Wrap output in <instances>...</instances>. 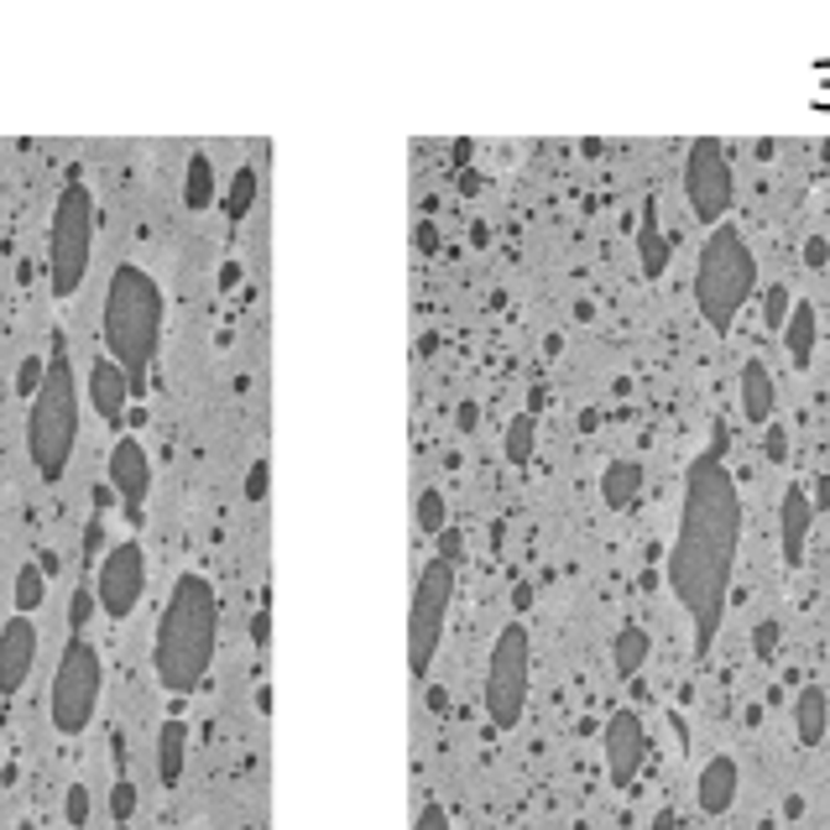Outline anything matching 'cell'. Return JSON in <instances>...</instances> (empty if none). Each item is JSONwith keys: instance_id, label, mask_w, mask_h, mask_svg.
Wrapping results in <instances>:
<instances>
[{"instance_id": "cell-1", "label": "cell", "mask_w": 830, "mask_h": 830, "mask_svg": "<svg viewBox=\"0 0 830 830\" xmlns=\"http://www.w3.org/2000/svg\"><path fill=\"white\" fill-rule=\"evenodd\" d=\"M726 439L685 471V501H679V538L668 548V591L685 606L695 627V648L706 653L726 617V591H732L736 538H742V497H736L732 471L721 465Z\"/></svg>"}, {"instance_id": "cell-2", "label": "cell", "mask_w": 830, "mask_h": 830, "mask_svg": "<svg viewBox=\"0 0 830 830\" xmlns=\"http://www.w3.org/2000/svg\"><path fill=\"white\" fill-rule=\"evenodd\" d=\"M220 648V595L199 570H183L167 591V606L152 638V668L167 695H189L204 685Z\"/></svg>"}, {"instance_id": "cell-3", "label": "cell", "mask_w": 830, "mask_h": 830, "mask_svg": "<svg viewBox=\"0 0 830 830\" xmlns=\"http://www.w3.org/2000/svg\"><path fill=\"white\" fill-rule=\"evenodd\" d=\"M105 356L116 360L126 381H131V398L146 387V371L157 360L163 345V287L146 266H116L110 287H105Z\"/></svg>"}, {"instance_id": "cell-4", "label": "cell", "mask_w": 830, "mask_h": 830, "mask_svg": "<svg viewBox=\"0 0 830 830\" xmlns=\"http://www.w3.org/2000/svg\"><path fill=\"white\" fill-rule=\"evenodd\" d=\"M73 444H79V377H73V360H69V340L58 330L52 334L43 392L32 398V413H26V454H32V465H37L43 481H63Z\"/></svg>"}, {"instance_id": "cell-5", "label": "cell", "mask_w": 830, "mask_h": 830, "mask_svg": "<svg viewBox=\"0 0 830 830\" xmlns=\"http://www.w3.org/2000/svg\"><path fill=\"white\" fill-rule=\"evenodd\" d=\"M752 287H758L752 246L742 240L736 225H715L700 246V266H695V304H700V319L711 324V334H732Z\"/></svg>"}, {"instance_id": "cell-6", "label": "cell", "mask_w": 830, "mask_h": 830, "mask_svg": "<svg viewBox=\"0 0 830 830\" xmlns=\"http://www.w3.org/2000/svg\"><path fill=\"white\" fill-rule=\"evenodd\" d=\"M95 193L84 183H69L52 204V225H48V283L52 298H73L84 277H90V257H95Z\"/></svg>"}, {"instance_id": "cell-7", "label": "cell", "mask_w": 830, "mask_h": 830, "mask_svg": "<svg viewBox=\"0 0 830 830\" xmlns=\"http://www.w3.org/2000/svg\"><path fill=\"white\" fill-rule=\"evenodd\" d=\"M99 695H105V659L90 638H69L58 674L48 689V715L58 736H84L90 721L99 715Z\"/></svg>"}, {"instance_id": "cell-8", "label": "cell", "mask_w": 830, "mask_h": 830, "mask_svg": "<svg viewBox=\"0 0 830 830\" xmlns=\"http://www.w3.org/2000/svg\"><path fill=\"white\" fill-rule=\"evenodd\" d=\"M527 679H533V648H527V627L507 621L491 642L486 659V715L497 732H512L527 711Z\"/></svg>"}, {"instance_id": "cell-9", "label": "cell", "mask_w": 830, "mask_h": 830, "mask_svg": "<svg viewBox=\"0 0 830 830\" xmlns=\"http://www.w3.org/2000/svg\"><path fill=\"white\" fill-rule=\"evenodd\" d=\"M450 606H454V565L428 559L418 585H413V612H407V668H413V679H424L428 668H434Z\"/></svg>"}, {"instance_id": "cell-10", "label": "cell", "mask_w": 830, "mask_h": 830, "mask_svg": "<svg viewBox=\"0 0 830 830\" xmlns=\"http://www.w3.org/2000/svg\"><path fill=\"white\" fill-rule=\"evenodd\" d=\"M146 591V548L142 538H120V544L105 548L95 570V601L110 621H126L137 606H142Z\"/></svg>"}, {"instance_id": "cell-11", "label": "cell", "mask_w": 830, "mask_h": 830, "mask_svg": "<svg viewBox=\"0 0 830 830\" xmlns=\"http://www.w3.org/2000/svg\"><path fill=\"white\" fill-rule=\"evenodd\" d=\"M685 193H689V210L700 225H721L726 210H732V163L721 142H695L685 157Z\"/></svg>"}, {"instance_id": "cell-12", "label": "cell", "mask_w": 830, "mask_h": 830, "mask_svg": "<svg viewBox=\"0 0 830 830\" xmlns=\"http://www.w3.org/2000/svg\"><path fill=\"white\" fill-rule=\"evenodd\" d=\"M105 475H110V491L120 497L126 518L142 522V507H146V497H152V454H146L142 439L120 434L116 450H110V465H105Z\"/></svg>"}, {"instance_id": "cell-13", "label": "cell", "mask_w": 830, "mask_h": 830, "mask_svg": "<svg viewBox=\"0 0 830 830\" xmlns=\"http://www.w3.org/2000/svg\"><path fill=\"white\" fill-rule=\"evenodd\" d=\"M606 773H612V783L617 788H627V783L642 773V758H648V732H642V715L638 711H627V706H617V711L606 715Z\"/></svg>"}, {"instance_id": "cell-14", "label": "cell", "mask_w": 830, "mask_h": 830, "mask_svg": "<svg viewBox=\"0 0 830 830\" xmlns=\"http://www.w3.org/2000/svg\"><path fill=\"white\" fill-rule=\"evenodd\" d=\"M32 664H37V627H32V617L11 612L0 627V695H22L32 679Z\"/></svg>"}, {"instance_id": "cell-15", "label": "cell", "mask_w": 830, "mask_h": 830, "mask_svg": "<svg viewBox=\"0 0 830 830\" xmlns=\"http://www.w3.org/2000/svg\"><path fill=\"white\" fill-rule=\"evenodd\" d=\"M809 527H815V501H809L805 486L794 481V486L783 491V507H779V544H783V565H788V570L805 565Z\"/></svg>"}, {"instance_id": "cell-16", "label": "cell", "mask_w": 830, "mask_h": 830, "mask_svg": "<svg viewBox=\"0 0 830 830\" xmlns=\"http://www.w3.org/2000/svg\"><path fill=\"white\" fill-rule=\"evenodd\" d=\"M90 403H95V413H99V418H105L110 428L126 424L131 381H126V371H120L110 356H95V366H90Z\"/></svg>"}, {"instance_id": "cell-17", "label": "cell", "mask_w": 830, "mask_h": 830, "mask_svg": "<svg viewBox=\"0 0 830 830\" xmlns=\"http://www.w3.org/2000/svg\"><path fill=\"white\" fill-rule=\"evenodd\" d=\"M736 788H742L736 758L715 752V758H706L700 779H695V805L706 809V815H726V809H732V799H736Z\"/></svg>"}, {"instance_id": "cell-18", "label": "cell", "mask_w": 830, "mask_h": 830, "mask_svg": "<svg viewBox=\"0 0 830 830\" xmlns=\"http://www.w3.org/2000/svg\"><path fill=\"white\" fill-rule=\"evenodd\" d=\"M794 732L805 747H820L830 732V695L820 685H805L799 689V700H794Z\"/></svg>"}, {"instance_id": "cell-19", "label": "cell", "mask_w": 830, "mask_h": 830, "mask_svg": "<svg viewBox=\"0 0 830 830\" xmlns=\"http://www.w3.org/2000/svg\"><path fill=\"white\" fill-rule=\"evenodd\" d=\"M742 418L747 424H773V377L762 360L742 366Z\"/></svg>"}, {"instance_id": "cell-20", "label": "cell", "mask_w": 830, "mask_h": 830, "mask_svg": "<svg viewBox=\"0 0 830 830\" xmlns=\"http://www.w3.org/2000/svg\"><path fill=\"white\" fill-rule=\"evenodd\" d=\"M183 758H189V726L178 721V715H167L163 721V736H157V779H163V788H178L183 783Z\"/></svg>"}, {"instance_id": "cell-21", "label": "cell", "mask_w": 830, "mask_h": 830, "mask_svg": "<svg viewBox=\"0 0 830 830\" xmlns=\"http://www.w3.org/2000/svg\"><path fill=\"white\" fill-rule=\"evenodd\" d=\"M638 257H642V272H648V277H664L668 272V240H664V230H659V199H648V204H642Z\"/></svg>"}, {"instance_id": "cell-22", "label": "cell", "mask_w": 830, "mask_h": 830, "mask_svg": "<svg viewBox=\"0 0 830 830\" xmlns=\"http://www.w3.org/2000/svg\"><path fill=\"white\" fill-rule=\"evenodd\" d=\"M642 491V465L638 460H612L606 465V475H601V501L612 507V512H621V507H632Z\"/></svg>"}, {"instance_id": "cell-23", "label": "cell", "mask_w": 830, "mask_h": 830, "mask_svg": "<svg viewBox=\"0 0 830 830\" xmlns=\"http://www.w3.org/2000/svg\"><path fill=\"white\" fill-rule=\"evenodd\" d=\"M783 340H788V360L805 371L809 351H815V309H809V304H794L788 324H783Z\"/></svg>"}, {"instance_id": "cell-24", "label": "cell", "mask_w": 830, "mask_h": 830, "mask_svg": "<svg viewBox=\"0 0 830 830\" xmlns=\"http://www.w3.org/2000/svg\"><path fill=\"white\" fill-rule=\"evenodd\" d=\"M642 664H648V632H642V627H621L617 642H612V668H617V679H632Z\"/></svg>"}, {"instance_id": "cell-25", "label": "cell", "mask_w": 830, "mask_h": 830, "mask_svg": "<svg viewBox=\"0 0 830 830\" xmlns=\"http://www.w3.org/2000/svg\"><path fill=\"white\" fill-rule=\"evenodd\" d=\"M183 204L189 210H210L214 204V167L204 152H193L189 167H183Z\"/></svg>"}, {"instance_id": "cell-26", "label": "cell", "mask_w": 830, "mask_h": 830, "mask_svg": "<svg viewBox=\"0 0 830 830\" xmlns=\"http://www.w3.org/2000/svg\"><path fill=\"white\" fill-rule=\"evenodd\" d=\"M251 204H257V167L246 163V167H236V178H230V189H225V220L240 225V220L251 214Z\"/></svg>"}, {"instance_id": "cell-27", "label": "cell", "mask_w": 830, "mask_h": 830, "mask_svg": "<svg viewBox=\"0 0 830 830\" xmlns=\"http://www.w3.org/2000/svg\"><path fill=\"white\" fill-rule=\"evenodd\" d=\"M533 444H538V418H533V413H518V418L507 424V444H501V450H507L512 465H527V460H533Z\"/></svg>"}, {"instance_id": "cell-28", "label": "cell", "mask_w": 830, "mask_h": 830, "mask_svg": "<svg viewBox=\"0 0 830 830\" xmlns=\"http://www.w3.org/2000/svg\"><path fill=\"white\" fill-rule=\"evenodd\" d=\"M444 527H450V507H444V491H439V486H428V491H418V533L439 538Z\"/></svg>"}, {"instance_id": "cell-29", "label": "cell", "mask_w": 830, "mask_h": 830, "mask_svg": "<svg viewBox=\"0 0 830 830\" xmlns=\"http://www.w3.org/2000/svg\"><path fill=\"white\" fill-rule=\"evenodd\" d=\"M43 595H48V580L37 565H22L16 570V617H32L37 606H43Z\"/></svg>"}, {"instance_id": "cell-30", "label": "cell", "mask_w": 830, "mask_h": 830, "mask_svg": "<svg viewBox=\"0 0 830 830\" xmlns=\"http://www.w3.org/2000/svg\"><path fill=\"white\" fill-rule=\"evenodd\" d=\"M788 313H794L788 283H773L768 293H762V324H768V330H783V324H788Z\"/></svg>"}, {"instance_id": "cell-31", "label": "cell", "mask_w": 830, "mask_h": 830, "mask_svg": "<svg viewBox=\"0 0 830 830\" xmlns=\"http://www.w3.org/2000/svg\"><path fill=\"white\" fill-rule=\"evenodd\" d=\"M95 612H99L95 585H79V591H73V601H69V627H73V638H84V627L95 621Z\"/></svg>"}, {"instance_id": "cell-32", "label": "cell", "mask_w": 830, "mask_h": 830, "mask_svg": "<svg viewBox=\"0 0 830 830\" xmlns=\"http://www.w3.org/2000/svg\"><path fill=\"white\" fill-rule=\"evenodd\" d=\"M79 554H84V570H99V559H105V512H95V518L84 522V544H79Z\"/></svg>"}, {"instance_id": "cell-33", "label": "cell", "mask_w": 830, "mask_h": 830, "mask_svg": "<svg viewBox=\"0 0 830 830\" xmlns=\"http://www.w3.org/2000/svg\"><path fill=\"white\" fill-rule=\"evenodd\" d=\"M90 809H95L90 788H84V783H69V794H63V820H69L73 830H84L90 826Z\"/></svg>"}, {"instance_id": "cell-34", "label": "cell", "mask_w": 830, "mask_h": 830, "mask_svg": "<svg viewBox=\"0 0 830 830\" xmlns=\"http://www.w3.org/2000/svg\"><path fill=\"white\" fill-rule=\"evenodd\" d=\"M43 377H48V360H37V356H26L22 366H16V398H37L43 392Z\"/></svg>"}, {"instance_id": "cell-35", "label": "cell", "mask_w": 830, "mask_h": 830, "mask_svg": "<svg viewBox=\"0 0 830 830\" xmlns=\"http://www.w3.org/2000/svg\"><path fill=\"white\" fill-rule=\"evenodd\" d=\"M110 815H116L120 826L137 815V783L131 779H116V788H110Z\"/></svg>"}, {"instance_id": "cell-36", "label": "cell", "mask_w": 830, "mask_h": 830, "mask_svg": "<svg viewBox=\"0 0 830 830\" xmlns=\"http://www.w3.org/2000/svg\"><path fill=\"white\" fill-rule=\"evenodd\" d=\"M762 454H768V465H783V460H788V428L768 424V444H762Z\"/></svg>"}, {"instance_id": "cell-37", "label": "cell", "mask_w": 830, "mask_h": 830, "mask_svg": "<svg viewBox=\"0 0 830 830\" xmlns=\"http://www.w3.org/2000/svg\"><path fill=\"white\" fill-rule=\"evenodd\" d=\"M460 554H465L460 527H444V533H439V559H444V565H460Z\"/></svg>"}, {"instance_id": "cell-38", "label": "cell", "mask_w": 830, "mask_h": 830, "mask_svg": "<svg viewBox=\"0 0 830 830\" xmlns=\"http://www.w3.org/2000/svg\"><path fill=\"white\" fill-rule=\"evenodd\" d=\"M773 648H779V621H762L758 638H752V653H758V659H773Z\"/></svg>"}, {"instance_id": "cell-39", "label": "cell", "mask_w": 830, "mask_h": 830, "mask_svg": "<svg viewBox=\"0 0 830 830\" xmlns=\"http://www.w3.org/2000/svg\"><path fill=\"white\" fill-rule=\"evenodd\" d=\"M413 830H450V815L439 805H424L418 809V820H413Z\"/></svg>"}, {"instance_id": "cell-40", "label": "cell", "mask_w": 830, "mask_h": 830, "mask_svg": "<svg viewBox=\"0 0 830 830\" xmlns=\"http://www.w3.org/2000/svg\"><path fill=\"white\" fill-rule=\"evenodd\" d=\"M805 261L815 266V272H820V266L830 261V240H826V236H809V240H805Z\"/></svg>"}, {"instance_id": "cell-41", "label": "cell", "mask_w": 830, "mask_h": 830, "mask_svg": "<svg viewBox=\"0 0 830 830\" xmlns=\"http://www.w3.org/2000/svg\"><path fill=\"white\" fill-rule=\"evenodd\" d=\"M246 497H251V501L266 497V460H257V465H251V475H246Z\"/></svg>"}, {"instance_id": "cell-42", "label": "cell", "mask_w": 830, "mask_h": 830, "mask_svg": "<svg viewBox=\"0 0 830 830\" xmlns=\"http://www.w3.org/2000/svg\"><path fill=\"white\" fill-rule=\"evenodd\" d=\"M266 638H272V617H266V606H261L257 617H251V642H257V648H266Z\"/></svg>"}, {"instance_id": "cell-43", "label": "cell", "mask_w": 830, "mask_h": 830, "mask_svg": "<svg viewBox=\"0 0 830 830\" xmlns=\"http://www.w3.org/2000/svg\"><path fill=\"white\" fill-rule=\"evenodd\" d=\"M236 283H240V261H225V266H220V287L230 293Z\"/></svg>"}, {"instance_id": "cell-44", "label": "cell", "mask_w": 830, "mask_h": 830, "mask_svg": "<svg viewBox=\"0 0 830 830\" xmlns=\"http://www.w3.org/2000/svg\"><path fill=\"white\" fill-rule=\"evenodd\" d=\"M512 601H518V612H527V606H533V585H518V591H512Z\"/></svg>"}, {"instance_id": "cell-45", "label": "cell", "mask_w": 830, "mask_h": 830, "mask_svg": "<svg viewBox=\"0 0 830 830\" xmlns=\"http://www.w3.org/2000/svg\"><path fill=\"white\" fill-rule=\"evenodd\" d=\"M110 501H120V497H116V491H110V486H99V491H95V512H105Z\"/></svg>"}, {"instance_id": "cell-46", "label": "cell", "mask_w": 830, "mask_h": 830, "mask_svg": "<svg viewBox=\"0 0 830 830\" xmlns=\"http://www.w3.org/2000/svg\"><path fill=\"white\" fill-rule=\"evenodd\" d=\"M454 418H460V428H475V403H460V413H454Z\"/></svg>"}, {"instance_id": "cell-47", "label": "cell", "mask_w": 830, "mask_h": 830, "mask_svg": "<svg viewBox=\"0 0 830 830\" xmlns=\"http://www.w3.org/2000/svg\"><path fill=\"white\" fill-rule=\"evenodd\" d=\"M16 830H37V826H32V820H22V826H16Z\"/></svg>"}, {"instance_id": "cell-48", "label": "cell", "mask_w": 830, "mask_h": 830, "mask_svg": "<svg viewBox=\"0 0 830 830\" xmlns=\"http://www.w3.org/2000/svg\"><path fill=\"white\" fill-rule=\"evenodd\" d=\"M116 830H131V826H116Z\"/></svg>"}, {"instance_id": "cell-49", "label": "cell", "mask_w": 830, "mask_h": 830, "mask_svg": "<svg viewBox=\"0 0 830 830\" xmlns=\"http://www.w3.org/2000/svg\"><path fill=\"white\" fill-rule=\"evenodd\" d=\"M246 830H251V826H246Z\"/></svg>"}]
</instances>
